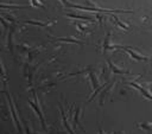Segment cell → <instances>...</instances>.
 <instances>
[{"label":"cell","mask_w":152,"mask_h":134,"mask_svg":"<svg viewBox=\"0 0 152 134\" xmlns=\"http://www.w3.org/2000/svg\"><path fill=\"white\" fill-rule=\"evenodd\" d=\"M4 92H5L6 98H7V101H8V108H10V110H11L12 119H13V121H14V123H15V127H17V129L19 130V134H23V129H21V126H20V121H19V119H18V116H17V113H15L14 104H13V102H12L11 95L8 94V91H7V90H4Z\"/></svg>","instance_id":"obj_1"},{"label":"cell","mask_w":152,"mask_h":134,"mask_svg":"<svg viewBox=\"0 0 152 134\" xmlns=\"http://www.w3.org/2000/svg\"><path fill=\"white\" fill-rule=\"evenodd\" d=\"M126 84H128V85H131V87H133V88H135L137 90H139L147 100H150V101H152V95L144 88V87H141L140 84H138V83H135V82H126Z\"/></svg>","instance_id":"obj_2"},{"label":"cell","mask_w":152,"mask_h":134,"mask_svg":"<svg viewBox=\"0 0 152 134\" xmlns=\"http://www.w3.org/2000/svg\"><path fill=\"white\" fill-rule=\"evenodd\" d=\"M124 50L131 56V58H133V59L137 60V62H147V60H148V58H147L146 56H141V55H139V53L132 51V50L128 49V47H124Z\"/></svg>","instance_id":"obj_3"},{"label":"cell","mask_w":152,"mask_h":134,"mask_svg":"<svg viewBox=\"0 0 152 134\" xmlns=\"http://www.w3.org/2000/svg\"><path fill=\"white\" fill-rule=\"evenodd\" d=\"M28 104H30V106L33 108V110L36 111V114L38 115V117H39V120H40V125H42V127L45 129V128H46V126H45V120H44L43 113H42V110L39 109L38 104H37V103H34V102H32V101H28Z\"/></svg>","instance_id":"obj_4"},{"label":"cell","mask_w":152,"mask_h":134,"mask_svg":"<svg viewBox=\"0 0 152 134\" xmlns=\"http://www.w3.org/2000/svg\"><path fill=\"white\" fill-rule=\"evenodd\" d=\"M107 63H108V66H109V69H110V71L112 72H114V74H119V75H131V72L129 71H126V70H122V69H119L116 65H114L109 59L107 60Z\"/></svg>","instance_id":"obj_5"},{"label":"cell","mask_w":152,"mask_h":134,"mask_svg":"<svg viewBox=\"0 0 152 134\" xmlns=\"http://www.w3.org/2000/svg\"><path fill=\"white\" fill-rule=\"evenodd\" d=\"M109 37H110V33H107V36H106V38H104V42H103V45H102L103 52H107L108 50H113V49H116V47H122V46H118V45L112 46V45L109 44V40H110Z\"/></svg>","instance_id":"obj_6"},{"label":"cell","mask_w":152,"mask_h":134,"mask_svg":"<svg viewBox=\"0 0 152 134\" xmlns=\"http://www.w3.org/2000/svg\"><path fill=\"white\" fill-rule=\"evenodd\" d=\"M59 110H61V115H62V121H63V125H64V127L66 128L68 133H69V134H75V133H74V130L71 129L70 125H69V123H68V121H66V117H65V114H64V110H63V107H62V106L59 107Z\"/></svg>","instance_id":"obj_7"},{"label":"cell","mask_w":152,"mask_h":134,"mask_svg":"<svg viewBox=\"0 0 152 134\" xmlns=\"http://www.w3.org/2000/svg\"><path fill=\"white\" fill-rule=\"evenodd\" d=\"M65 17H68V18H72V19H82V20H90V21H94L93 18H91L90 15H81V14L68 13V14H65Z\"/></svg>","instance_id":"obj_8"},{"label":"cell","mask_w":152,"mask_h":134,"mask_svg":"<svg viewBox=\"0 0 152 134\" xmlns=\"http://www.w3.org/2000/svg\"><path fill=\"white\" fill-rule=\"evenodd\" d=\"M89 78H90V82H91V87H93V89H94V90H95V89H97L100 85H99L97 78H96V76L94 75V72L91 71V69L89 70Z\"/></svg>","instance_id":"obj_9"},{"label":"cell","mask_w":152,"mask_h":134,"mask_svg":"<svg viewBox=\"0 0 152 134\" xmlns=\"http://www.w3.org/2000/svg\"><path fill=\"white\" fill-rule=\"evenodd\" d=\"M110 19H112V20H113V21H114V23H115V24H116L119 27H121V28H124V30H128V28H129V27H128L126 24L121 23V21H120V19H119L116 15H113L112 13H110Z\"/></svg>","instance_id":"obj_10"},{"label":"cell","mask_w":152,"mask_h":134,"mask_svg":"<svg viewBox=\"0 0 152 134\" xmlns=\"http://www.w3.org/2000/svg\"><path fill=\"white\" fill-rule=\"evenodd\" d=\"M23 23L31 24V25H34V26H42V27H45V26L51 24V23H43V21H34V20H23Z\"/></svg>","instance_id":"obj_11"},{"label":"cell","mask_w":152,"mask_h":134,"mask_svg":"<svg viewBox=\"0 0 152 134\" xmlns=\"http://www.w3.org/2000/svg\"><path fill=\"white\" fill-rule=\"evenodd\" d=\"M80 111H81V108H80V107H77V109L75 110V114H74V123H75L74 126H78V127H80V128H81L83 132H86V130L82 128V126L80 125V121H78V115H80Z\"/></svg>","instance_id":"obj_12"},{"label":"cell","mask_w":152,"mask_h":134,"mask_svg":"<svg viewBox=\"0 0 152 134\" xmlns=\"http://www.w3.org/2000/svg\"><path fill=\"white\" fill-rule=\"evenodd\" d=\"M56 39L59 40V42H66V43H72V44H80V45H83V42L77 40V39H72V38H56Z\"/></svg>","instance_id":"obj_13"},{"label":"cell","mask_w":152,"mask_h":134,"mask_svg":"<svg viewBox=\"0 0 152 134\" xmlns=\"http://www.w3.org/2000/svg\"><path fill=\"white\" fill-rule=\"evenodd\" d=\"M112 85H113V83H108V85L106 87V89L101 92V96H100V106H102L103 104V98H104V96H106V94L110 90V88H112Z\"/></svg>","instance_id":"obj_14"},{"label":"cell","mask_w":152,"mask_h":134,"mask_svg":"<svg viewBox=\"0 0 152 134\" xmlns=\"http://www.w3.org/2000/svg\"><path fill=\"white\" fill-rule=\"evenodd\" d=\"M1 7H2V8L15 9V8H26V7H28V6H27V5H5V4H1Z\"/></svg>","instance_id":"obj_15"},{"label":"cell","mask_w":152,"mask_h":134,"mask_svg":"<svg viewBox=\"0 0 152 134\" xmlns=\"http://www.w3.org/2000/svg\"><path fill=\"white\" fill-rule=\"evenodd\" d=\"M107 85H108V83H104V84H102V85H100V87H99L97 89H95V90H94V92H93V94L90 95V97L88 98V102H90L91 100H94V97H95V95H97V92H100V91H101V90H102L103 88H106Z\"/></svg>","instance_id":"obj_16"},{"label":"cell","mask_w":152,"mask_h":134,"mask_svg":"<svg viewBox=\"0 0 152 134\" xmlns=\"http://www.w3.org/2000/svg\"><path fill=\"white\" fill-rule=\"evenodd\" d=\"M12 33H13V28H11L8 37H7V45H8V49L11 50V52H12Z\"/></svg>","instance_id":"obj_17"},{"label":"cell","mask_w":152,"mask_h":134,"mask_svg":"<svg viewBox=\"0 0 152 134\" xmlns=\"http://www.w3.org/2000/svg\"><path fill=\"white\" fill-rule=\"evenodd\" d=\"M31 5L34 6V7H38V8H45V6L39 1V0H31Z\"/></svg>","instance_id":"obj_18"},{"label":"cell","mask_w":152,"mask_h":134,"mask_svg":"<svg viewBox=\"0 0 152 134\" xmlns=\"http://www.w3.org/2000/svg\"><path fill=\"white\" fill-rule=\"evenodd\" d=\"M61 2H62L63 6H65V7L68 6V1H66V0H61Z\"/></svg>","instance_id":"obj_19"},{"label":"cell","mask_w":152,"mask_h":134,"mask_svg":"<svg viewBox=\"0 0 152 134\" xmlns=\"http://www.w3.org/2000/svg\"><path fill=\"white\" fill-rule=\"evenodd\" d=\"M86 134H88V133H87V132H86Z\"/></svg>","instance_id":"obj_20"}]
</instances>
